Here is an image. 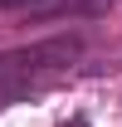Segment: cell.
I'll list each match as a JSON object with an SVG mask.
<instances>
[{"label":"cell","mask_w":122,"mask_h":127,"mask_svg":"<svg viewBox=\"0 0 122 127\" xmlns=\"http://www.w3.org/2000/svg\"><path fill=\"white\" fill-rule=\"evenodd\" d=\"M73 54H78L73 39H54V44L0 54V103H15L20 93H30V88H39L44 78H54V68H63Z\"/></svg>","instance_id":"obj_1"},{"label":"cell","mask_w":122,"mask_h":127,"mask_svg":"<svg viewBox=\"0 0 122 127\" xmlns=\"http://www.w3.org/2000/svg\"><path fill=\"white\" fill-rule=\"evenodd\" d=\"M68 127H88V122H83V117H73V122H68Z\"/></svg>","instance_id":"obj_2"}]
</instances>
